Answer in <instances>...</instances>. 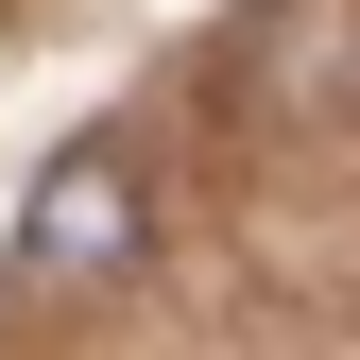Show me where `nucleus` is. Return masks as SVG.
<instances>
[{"instance_id": "obj_1", "label": "nucleus", "mask_w": 360, "mask_h": 360, "mask_svg": "<svg viewBox=\"0 0 360 360\" xmlns=\"http://www.w3.org/2000/svg\"><path fill=\"white\" fill-rule=\"evenodd\" d=\"M120 257H138V155H52L34 172V223H18V275L52 292V275H120Z\"/></svg>"}, {"instance_id": "obj_2", "label": "nucleus", "mask_w": 360, "mask_h": 360, "mask_svg": "<svg viewBox=\"0 0 360 360\" xmlns=\"http://www.w3.org/2000/svg\"><path fill=\"white\" fill-rule=\"evenodd\" d=\"M240 103L292 120V138H326V120L360 103V18H343V0H275V34L240 52Z\"/></svg>"}]
</instances>
